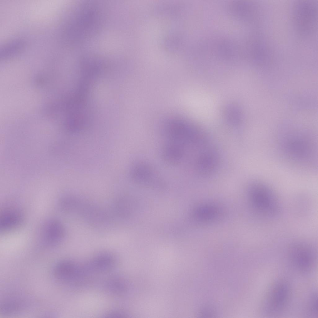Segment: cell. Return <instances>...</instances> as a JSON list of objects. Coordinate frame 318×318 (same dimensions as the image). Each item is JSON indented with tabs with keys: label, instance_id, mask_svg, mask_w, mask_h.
<instances>
[{
	"label": "cell",
	"instance_id": "obj_14",
	"mask_svg": "<svg viewBox=\"0 0 318 318\" xmlns=\"http://www.w3.org/2000/svg\"><path fill=\"white\" fill-rule=\"evenodd\" d=\"M214 211L213 209L209 207L202 209L199 211V216L201 218L205 219L212 216Z\"/></svg>",
	"mask_w": 318,
	"mask_h": 318
},
{
	"label": "cell",
	"instance_id": "obj_8",
	"mask_svg": "<svg viewBox=\"0 0 318 318\" xmlns=\"http://www.w3.org/2000/svg\"><path fill=\"white\" fill-rule=\"evenodd\" d=\"M43 236L46 244L50 246L57 245L63 239L64 230L62 225L56 221H51L45 225Z\"/></svg>",
	"mask_w": 318,
	"mask_h": 318
},
{
	"label": "cell",
	"instance_id": "obj_10",
	"mask_svg": "<svg viewBox=\"0 0 318 318\" xmlns=\"http://www.w3.org/2000/svg\"><path fill=\"white\" fill-rule=\"evenodd\" d=\"M22 220V216L18 211L15 210L5 211L1 216L0 229L3 232L14 229L21 224Z\"/></svg>",
	"mask_w": 318,
	"mask_h": 318
},
{
	"label": "cell",
	"instance_id": "obj_13",
	"mask_svg": "<svg viewBox=\"0 0 318 318\" xmlns=\"http://www.w3.org/2000/svg\"><path fill=\"white\" fill-rule=\"evenodd\" d=\"M307 307L308 315L316 317L318 316L317 294L314 293L311 297Z\"/></svg>",
	"mask_w": 318,
	"mask_h": 318
},
{
	"label": "cell",
	"instance_id": "obj_7",
	"mask_svg": "<svg viewBox=\"0 0 318 318\" xmlns=\"http://www.w3.org/2000/svg\"><path fill=\"white\" fill-rule=\"evenodd\" d=\"M52 273L58 282L63 284L71 283L81 278L80 266L69 260L57 262L53 267Z\"/></svg>",
	"mask_w": 318,
	"mask_h": 318
},
{
	"label": "cell",
	"instance_id": "obj_4",
	"mask_svg": "<svg viewBox=\"0 0 318 318\" xmlns=\"http://www.w3.org/2000/svg\"><path fill=\"white\" fill-rule=\"evenodd\" d=\"M293 15L294 27L299 35L309 37L316 32L317 26L318 7L315 0L298 1L294 4Z\"/></svg>",
	"mask_w": 318,
	"mask_h": 318
},
{
	"label": "cell",
	"instance_id": "obj_12",
	"mask_svg": "<svg viewBox=\"0 0 318 318\" xmlns=\"http://www.w3.org/2000/svg\"><path fill=\"white\" fill-rule=\"evenodd\" d=\"M114 261L111 256L103 254L96 257L90 263L94 271H104L109 270L112 267Z\"/></svg>",
	"mask_w": 318,
	"mask_h": 318
},
{
	"label": "cell",
	"instance_id": "obj_9",
	"mask_svg": "<svg viewBox=\"0 0 318 318\" xmlns=\"http://www.w3.org/2000/svg\"><path fill=\"white\" fill-rule=\"evenodd\" d=\"M250 55L255 63L263 64L270 61L271 58L270 50L267 45L261 39H256L250 46Z\"/></svg>",
	"mask_w": 318,
	"mask_h": 318
},
{
	"label": "cell",
	"instance_id": "obj_3",
	"mask_svg": "<svg viewBox=\"0 0 318 318\" xmlns=\"http://www.w3.org/2000/svg\"><path fill=\"white\" fill-rule=\"evenodd\" d=\"M248 194L255 210L260 216L269 218L277 217L281 207L278 197L268 185L261 181L252 183Z\"/></svg>",
	"mask_w": 318,
	"mask_h": 318
},
{
	"label": "cell",
	"instance_id": "obj_1",
	"mask_svg": "<svg viewBox=\"0 0 318 318\" xmlns=\"http://www.w3.org/2000/svg\"><path fill=\"white\" fill-rule=\"evenodd\" d=\"M278 139L280 152L288 160L303 165L315 161L316 144L315 137L308 131L289 129L281 133Z\"/></svg>",
	"mask_w": 318,
	"mask_h": 318
},
{
	"label": "cell",
	"instance_id": "obj_11",
	"mask_svg": "<svg viewBox=\"0 0 318 318\" xmlns=\"http://www.w3.org/2000/svg\"><path fill=\"white\" fill-rule=\"evenodd\" d=\"M233 10L236 15L246 20H253L257 13L256 7L250 2H242L233 3Z\"/></svg>",
	"mask_w": 318,
	"mask_h": 318
},
{
	"label": "cell",
	"instance_id": "obj_5",
	"mask_svg": "<svg viewBox=\"0 0 318 318\" xmlns=\"http://www.w3.org/2000/svg\"><path fill=\"white\" fill-rule=\"evenodd\" d=\"M290 296V289L288 283L284 281L277 282L266 296L262 305L264 312L269 316L280 314L288 306Z\"/></svg>",
	"mask_w": 318,
	"mask_h": 318
},
{
	"label": "cell",
	"instance_id": "obj_2",
	"mask_svg": "<svg viewBox=\"0 0 318 318\" xmlns=\"http://www.w3.org/2000/svg\"><path fill=\"white\" fill-rule=\"evenodd\" d=\"M63 206L66 212L78 216L97 227H106L112 221L109 211L78 196H68Z\"/></svg>",
	"mask_w": 318,
	"mask_h": 318
},
{
	"label": "cell",
	"instance_id": "obj_6",
	"mask_svg": "<svg viewBox=\"0 0 318 318\" xmlns=\"http://www.w3.org/2000/svg\"><path fill=\"white\" fill-rule=\"evenodd\" d=\"M288 257L293 266L298 271L308 272L314 268L316 261L315 249L309 243L304 242L293 243L289 247Z\"/></svg>",
	"mask_w": 318,
	"mask_h": 318
}]
</instances>
